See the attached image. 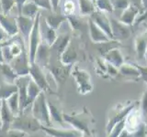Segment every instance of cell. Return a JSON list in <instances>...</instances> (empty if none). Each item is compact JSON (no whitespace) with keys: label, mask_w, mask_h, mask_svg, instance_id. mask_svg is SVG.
Instances as JSON below:
<instances>
[{"label":"cell","mask_w":147,"mask_h":137,"mask_svg":"<svg viewBox=\"0 0 147 137\" xmlns=\"http://www.w3.org/2000/svg\"><path fill=\"white\" fill-rule=\"evenodd\" d=\"M15 92H18V87L16 84L2 82V84L0 85V100L8 99Z\"/></svg>","instance_id":"obj_28"},{"label":"cell","mask_w":147,"mask_h":137,"mask_svg":"<svg viewBox=\"0 0 147 137\" xmlns=\"http://www.w3.org/2000/svg\"><path fill=\"white\" fill-rule=\"evenodd\" d=\"M50 1H51V4H52L53 10L54 12H56L59 6H60V2H61V0H50Z\"/></svg>","instance_id":"obj_42"},{"label":"cell","mask_w":147,"mask_h":137,"mask_svg":"<svg viewBox=\"0 0 147 137\" xmlns=\"http://www.w3.org/2000/svg\"><path fill=\"white\" fill-rule=\"evenodd\" d=\"M142 111L145 114H147V90L146 92L144 93V98H142Z\"/></svg>","instance_id":"obj_41"},{"label":"cell","mask_w":147,"mask_h":137,"mask_svg":"<svg viewBox=\"0 0 147 137\" xmlns=\"http://www.w3.org/2000/svg\"><path fill=\"white\" fill-rule=\"evenodd\" d=\"M0 78L2 79L3 82L9 84H15V81L18 76L12 68L10 64L6 62H0Z\"/></svg>","instance_id":"obj_15"},{"label":"cell","mask_w":147,"mask_h":137,"mask_svg":"<svg viewBox=\"0 0 147 137\" xmlns=\"http://www.w3.org/2000/svg\"><path fill=\"white\" fill-rule=\"evenodd\" d=\"M9 38H10L9 35L4 30L3 27L0 26V42H5V41H7Z\"/></svg>","instance_id":"obj_37"},{"label":"cell","mask_w":147,"mask_h":137,"mask_svg":"<svg viewBox=\"0 0 147 137\" xmlns=\"http://www.w3.org/2000/svg\"><path fill=\"white\" fill-rule=\"evenodd\" d=\"M131 1V5L133 7H137L139 10L141 11V14L144 12L142 11V0H130Z\"/></svg>","instance_id":"obj_39"},{"label":"cell","mask_w":147,"mask_h":137,"mask_svg":"<svg viewBox=\"0 0 147 137\" xmlns=\"http://www.w3.org/2000/svg\"><path fill=\"white\" fill-rule=\"evenodd\" d=\"M11 128L18 129L22 132L29 134V132H35L41 129V124L32 116L25 115L24 112L15 117L11 124Z\"/></svg>","instance_id":"obj_2"},{"label":"cell","mask_w":147,"mask_h":137,"mask_svg":"<svg viewBox=\"0 0 147 137\" xmlns=\"http://www.w3.org/2000/svg\"><path fill=\"white\" fill-rule=\"evenodd\" d=\"M140 114L138 111H134L132 112L130 115L128 116V118L126 119L125 124H124V127L126 126V130L127 132H131L134 131L135 129H137L139 127V121H140Z\"/></svg>","instance_id":"obj_26"},{"label":"cell","mask_w":147,"mask_h":137,"mask_svg":"<svg viewBox=\"0 0 147 137\" xmlns=\"http://www.w3.org/2000/svg\"><path fill=\"white\" fill-rule=\"evenodd\" d=\"M49 55H50V46L42 41V42L40 43L38 49H37L34 63H37L41 68L46 67L49 61Z\"/></svg>","instance_id":"obj_17"},{"label":"cell","mask_w":147,"mask_h":137,"mask_svg":"<svg viewBox=\"0 0 147 137\" xmlns=\"http://www.w3.org/2000/svg\"><path fill=\"white\" fill-rule=\"evenodd\" d=\"M70 43V35L69 34H63L61 36H58L55 42L53 44V49H55L60 54V56L62 55V53L67 48V46Z\"/></svg>","instance_id":"obj_22"},{"label":"cell","mask_w":147,"mask_h":137,"mask_svg":"<svg viewBox=\"0 0 147 137\" xmlns=\"http://www.w3.org/2000/svg\"><path fill=\"white\" fill-rule=\"evenodd\" d=\"M77 59V52L76 49L72 46V43L70 42L67 46L65 50L61 55V61L63 65H71L72 63Z\"/></svg>","instance_id":"obj_21"},{"label":"cell","mask_w":147,"mask_h":137,"mask_svg":"<svg viewBox=\"0 0 147 137\" xmlns=\"http://www.w3.org/2000/svg\"><path fill=\"white\" fill-rule=\"evenodd\" d=\"M29 75L30 76L31 79L36 82L37 85L40 87L42 91L45 92V91L50 90V86H49L47 80H46V78H45L42 68L40 67L37 63L30 64Z\"/></svg>","instance_id":"obj_7"},{"label":"cell","mask_w":147,"mask_h":137,"mask_svg":"<svg viewBox=\"0 0 147 137\" xmlns=\"http://www.w3.org/2000/svg\"><path fill=\"white\" fill-rule=\"evenodd\" d=\"M27 1H29V0H15V2H16V7H18V15H20L21 8H22V7H23V5H24Z\"/></svg>","instance_id":"obj_40"},{"label":"cell","mask_w":147,"mask_h":137,"mask_svg":"<svg viewBox=\"0 0 147 137\" xmlns=\"http://www.w3.org/2000/svg\"><path fill=\"white\" fill-rule=\"evenodd\" d=\"M45 20L47 22V24L53 27V29H58L61 25L63 22H65L67 20V17L63 16L62 14H53V15H50L48 17H45Z\"/></svg>","instance_id":"obj_25"},{"label":"cell","mask_w":147,"mask_h":137,"mask_svg":"<svg viewBox=\"0 0 147 137\" xmlns=\"http://www.w3.org/2000/svg\"><path fill=\"white\" fill-rule=\"evenodd\" d=\"M79 4V11L83 16H90L92 13L95 12L96 5L92 0H77Z\"/></svg>","instance_id":"obj_27"},{"label":"cell","mask_w":147,"mask_h":137,"mask_svg":"<svg viewBox=\"0 0 147 137\" xmlns=\"http://www.w3.org/2000/svg\"><path fill=\"white\" fill-rule=\"evenodd\" d=\"M40 37H42V41L48 44L50 47H52L58 37L56 34V30L47 24L45 18L43 21H40Z\"/></svg>","instance_id":"obj_12"},{"label":"cell","mask_w":147,"mask_h":137,"mask_svg":"<svg viewBox=\"0 0 147 137\" xmlns=\"http://www.w3.org/2000/svg\"><path fill=\"white\" fill-rule=\"evenodd\" d=\"M34 4L39 7V8H44L46 10H53L52 4L50 0H31Z\"/></svg>","instance_id":"obj_36"},{"label":"cell","mask_w":147,"mask_h":137,"mask_svg":"<svg viewBox=\"0 0 147 137\" xmlns=\"http://www.w3.org/2000/svg\"><path fill=\"white\" fill-rule=\"evenodd\" d=\"M111 5L114 9L117 10H125L131 6V1L130 0H110Z\"/></svg>","instance_id":"obj_33"},{"label":"cell","mask_w":147,"mask_h":137,"mask_svg":"<svg viewBox=\"0 0 147 137\" xmlns=\"http://www.w3.org/2000/svg\"><path fill=\"white\" fill-rule=\"evenodd\" d=\"M106 61H108L109 64L114 67L119 68L124 63L123 56L121 53V50L118 49H112L104 55Z\"/></svg>","instance_id":"obj_20"},{"label":"cell","mask_w":147,"mask_h":137,"mask_svg":"<svg viewBox=\"0 0 147 137\" xmlns=\"http://www.w3.org/2000/svg\"><path fill=\"white\" fill-rule=\"evenodd\" d=\"M48 107H49V112H50V118L51 121L53 122H60L63 123V114H62L60 112L59 110L54 106L53 104H52L51 102H48Z\"/></svg>","instance_id":"obj_31"},{"label":"cell","mask_w":147,"mask_h":137,"mask_svg":"<svg viewBox=\"0 0 147 137\" xmlns=\"http://www.w3.org/2000/svg\"><path fill=\"white\" fill-rule=\"evenodd\" d=\"M31 114L41 125L52 126L48 102L44 95V91H41L33 103L31 104Z\"/></svg>","instance_id":"obj_1"},{"label":"cell","mask_w":147,"mask_h":137,"mask_svg":"<svg viewBox=\"0 0 147 137\" xmlns=\"http://www.w3.org/2000/svg\"><path fill=\"white\" fill-rule=\"evenodd\" d=\"M17 19V24L18 29L20 30L23 41L25 44H29V39H30V35L31 33V30L33 29L34 25V19L33 18L27 17L25 16L18 15V17L16 18Z\"/></svg>","instance_id":"obj_8"},{"label":"cell","mask_w":147,"mask_h":137,"mask_svg":"<svg viewBox=\"0 0 147 137\" xmlns=\"http://www.w3.org/2000/svg\"><path fill=\"white\" fill-rule=\"evenodd\" d=\"M7 103L8 105L9 109L11 110L12 112L14 113V115L18 116L20 115V99H18V92H15L12 94L10 97L6 100Z\"/></svg>","instance_id":"obj_30"},{"label":"cell","mask_w":147,"mask_h":137,"mask_svg":"<svg viewBox=\"0 0 147 137\" xmlns=\"http://www.w3.org/2000/svg\"><path fill=\"white\" fill-rule=\"evenodd\" d=\"M109 21L114 40H124L130 38L131 31L128 25L124 24L119 19L118 20L112 17H109Z\"/></svg>","instance_id":"obj_5"},{"label":"cell","mask_w":147,"mask_h":137,"mask_svg":"<svg viewBox=\"0 0 147 137\" xmlns=\"http://www.w3.org/2000/svg\"><path fill=\"white\" fill-rule=\"evenodd\" d=\"M139 15H141V11L137 7L131 5V6L128 8H126L125 10H123L121 17H119V20L122 23H124V24L130 26V25L134 24L136 18Z\"/></svg>","instance_id":"obj_18"},{"label":"cell","mask_w":147,"mask_h":137,"mask_svg":"<svg viewBox=\"0 0 147 137\" xmlns=\"http://www.w3.org/2000/svg\"><path fill=\"white\" fill-rule=\"evenodd\" d=\"M146 27H147V26H146ZM146 31H147V30H146Z\"/></svg>","instance_id":"obj_48"},{"label":"cell","mask_w":147,"mask_h":137,"mask_svg":"<svg viewBox=\"0 0 147 137\" xmlns=\"http://www.w3.org/2000/svg\"><path fill=\"white\" fill-rule=\"evenodd\" d=\"M0 107H1V100H0ZM1 125L2 123H1V118H0V128H1Z\"/></svg>","instance_id":"obj_45"},{"label":"cell","mask_w":147,"mask_h":137,"mask_svg":"<svg viewBox=\"0 0 147 137\" xmlns=\"http://www.w3.org/2000/svg\"><path fill=\"white\" fill-rule=\"evenodd\" d=\"M30 80V76H21L18 77L15 81V84L18 87V94L20 99V113L25 112L28 106V84Z\"/></svg>","instance_id":"obj_4"},{"label":"cell","mask_w":147,"mask_h":137,"mask_svg":"<svg viewBox=\"0 0 147 137\" xmlns=\"http://www.w3.org/2000/svg\"><path fill=\"white\" fill-rule=\"evenodd\" d=\"M41 91H42L41 89L30 78L29 84H28V94H27L28 95V106H30V105L33 103V102L40 95Z\"/></svg>","instance_id":"obj_23"},{"label":"cell","mask_w":147,"mask_h":137,"mask_svg":"<svg viewBox=\"0 0 147 137\" xmlns=\"http://www.w3.org/2000/svg\"><path fill=\"white\" fill-rule=\"evenodd\" d=\"M15 115L12 111L9 109L6 100H1V107H0V118H1V132H7L11 128V124L15 119Z\"/></svg>","instance_id":"obj_10"},{"label":"cell","mask_w":147,"mask_h":137,"mask_svg":"<svg viewBox=\"0 0 147 137\" xmlns=\"http://www.w3.org/2000/svg\"><path fill=\"white\" fill-rule=\"evenodd\" d=\"M146 53H147V52H146Z\"/></svg>","instance_id":"obj_49"},{"label":"cell","mask_w":147,"mask_h":137,"mask_svg":"<svg viewBox=\"0 0 147 137\" xmlns=\"http://www.w3.org/2000/svg\"><path fill=\"white\" fill-rule=\"evenodd\" d=\"M1 132L4 134L1 137H25L27 134L24 132L18 129H13V128H10L7 132Z\"/></svg>","instance_id":"obj_35"},{"label":"cell","mask_w":147,"mask_h":137,"mask_svg":"<svg viewBox=\"0 0 147 137\" xmlns=\"http://www.w3.org/2000/svg\"><path fill=\"white\" fill-rule=\"evenodd\" d=\"M0 26L9 35V37H14L18 32L17 19L9 15L0 13Z\"/></svg>","instance_id":"obj_13"},{"label":"cell","mask_w":147,"mask_h":137,"mask_svg":"<svg viewBox=\"0 0 147 137\" xmlns=\"http://www.w3.org/2000/svg\"><path fill=\"white\" fill-rule=\"evenodd\" d=\"M142 11L144 12L145 10H147V0H142Z\"/></svg>","instance_id":"obj_44"},{"label":"cell","mask_w":147,"mask_h":137,"mask_svg":"<svg viewBox=\"0 0 147 137\" xmlns=\"http://www.w3.org/2000/svg\"><path fill=\"white\" fill-rule=\"evenodd\" d=\"M40 130L51 137H83V132L78 131L76 129L64 130L57 129V128H53L52 126L41 125Z\"/></svg>","instance_id":"obj_9"},{"label":"cell","mask_w":147,"mask_h":137,"mask_svg":"<svg viewBox=\"0 0 147 137\" xmlns=\"http://www.w3.org/2000/svg\"><path fill=\"white\" fill-rule=\"evenodd\" d=\"M0 11H1V4H0Z\"/></svg>","instance_id":"obj_46"},{"label":"cell","mask_w":147,"mask_h":137,"mask_svg":"<svg viewBox=\"0 0 147 137\" xmlns=\"http://www.w3.org/2000/svg\"><path fill=\"white\" fill-rule=\"evenodd\" d=\"M9 64L18 77L29 75L30 62L29 59V55L27 54L25 49L18 57L14 58Z\"/></svg>","instance_id":"obj_3"},{"label":"cell","mask_w":147,"mask_h":137,"mask_svg":"<svg viewBox=\"0 0 147 137\" xmlns=\"http://www.w3.org/2000/svg\"><path fill=\"white\" fill-rule=\"evenodd\" d=\"M0 4H1V11L5 15H8L9 11L16 7L15 0H0Z\"/></svg>","instance_id":"obj_34"},{"label":"cell","mask_w":147,"mask_h":137,"mask_svg":"<svg viewBox=\"0 0 147 137\" xmlns=\"http://www.w3.org/2000/svg\"><path fill=\"white\" fill-rule=\"evenodd\" d=\"M141 17L139 16L137 18H136V20H135V22H134V24L135 25H139L140 23H142V22H144V21H145V20H147V10H145L144 13H142L141 14Z\"/></svg>","instance_id":"obj_38"},{"label":"cell","mask_w":147,"mask_h":137,"mask_svg":"<svg viewBox=\"0 0 147 137\" xmlns=\"http://www.w3.org/2000/svg\"><path fill=\"white\" fill-rule=\"evenodd\" d=\"M135 50L139 59H142L147 52V31L142 32L135 39Z\"/></svg>","instance_id":"obj_19"},{"label":"cell","mask_w":147,"mask_h":137,"mask_svg":"<svg viewBox=\"0 0 147 137\" xmlns=\"http://www.w3.org/2000/svg\"><path fill=\"white\" fill-rule=\"evenodd\" d=\"M88 29L90 32V39L92 41L95 43H105V42H109L111 39H110L107 34L105 33L103 30H101L99 27L95 24V22L88 18Z\"/></svg>","instance_id":"obj_14"},{"label":"cell","mask_w":147,"mask_h":137,"mask_svg":"<svg viewBox=\"0 0 147 137\" xmlns=\"http://www.w3.org/2000/svg\"><path fill=\"white\" fill-rule=\"evenodd\" d=\"M145 58H146V59H147V53H146V55H145Z\"/></svg>","instance_id":"obj_47"},{"label":"cell","mask_w":147,"mask_h":137,"mask_svg":"<svg viewBox=\"0 0 147 137\" xmlns=\"http://www.w3.org/2000/svg\"><path fill=\"white\" fill-rule=\"evenodd\" d=\"M89 18L95 22V24L98 26L101 30H103L105 33L107 34V36L110 39L114 40L112 32H111V27H110L109 17L106 16L105 12L96 10L89 16Z\"/></svg>","instance_id":"obj_6"},{"label":"cell","mask_w":147,"mask_h":137,"mask_svg":"<svg viewBox=\"0 0 147 137\" xmlns=\"http://www.w3.org/2000/svg\"><path fill=\"white\" fill-rule=\"evenodd\" d=\"M6 42H0V62H5L3 59V54H2V49Z\"/></svg>","instance_id":"obj_43"},{"label":"cell","mask_w":147,"mask_h":137,"mask_svg":"<svg viewBox=\"0 0 147 137\" xmlns=\"http://www.w3.org/2000/svg\"><path fill=\"white\" fill-rule=\"evenodd\" d=\"M73 76L75 77L76 83L78 84L80 92L83 94L89 92L92 88L89 81V75L84 70H79L78 68L76 67L75 70H73Z\"/></svg>","instance_id":"obj_11"},{"label":"cell","mask_w":147,"mask_h":137,"mask_svg":"<svg viewBox=\"0 0 147 137\" xmlns=\"http://www.w3.org/2000/svg\"><path fill=\"white\" fill-rule=\"evenodd\" d=\"M72 65H64V67H51L50 72L53 77L54 80L59 85H63L67 80Z\"/></svg>","instance_id":"obj_16"},{"label":"cell","mask_w":147,"mask_h":137,"mask_svg":"<svg viewBox=\"0 0 147 137\" xmlns=\"http://www.w3.org/2000/svg\"><path fill=\"white\" fill-rule=\"evenodd\" d=\"M76 8L77 7L75 0H63L61 5V14L66 17L74 16Z\"/></svg>","instance_id":"obj_29"},{"label":"cell","mask_w":147,"mask_h":137,"mask_svg":"<svg viewBox=\"0 0 147 137\" xmlns=\"http://www.w3.org/2000/svg\"><path fill=\"white\" fill-rule=\"evenodd\" d=\"M38 11H39V7L36 4H34L32 1H27L23 5V7L21 8L20 15L34 19L37 14H38Z\"/></svg>","instance_id":"obj_24"},{"label":"cell","mask_w":147,"mask_h":137,"mask_svg":"<svg viewBox=\"0 0 147 137\" xmlns=\"http://www.w3.org/2000/svg\"><path fill=\"white\" fill-rule=\"evenodd\" d=\"M95 5H96V7L98 8V10L102 11V12L111 13L114 10L110 0H96Z\"/></svg>","instance_id":"obj_32"}]
</instances>
